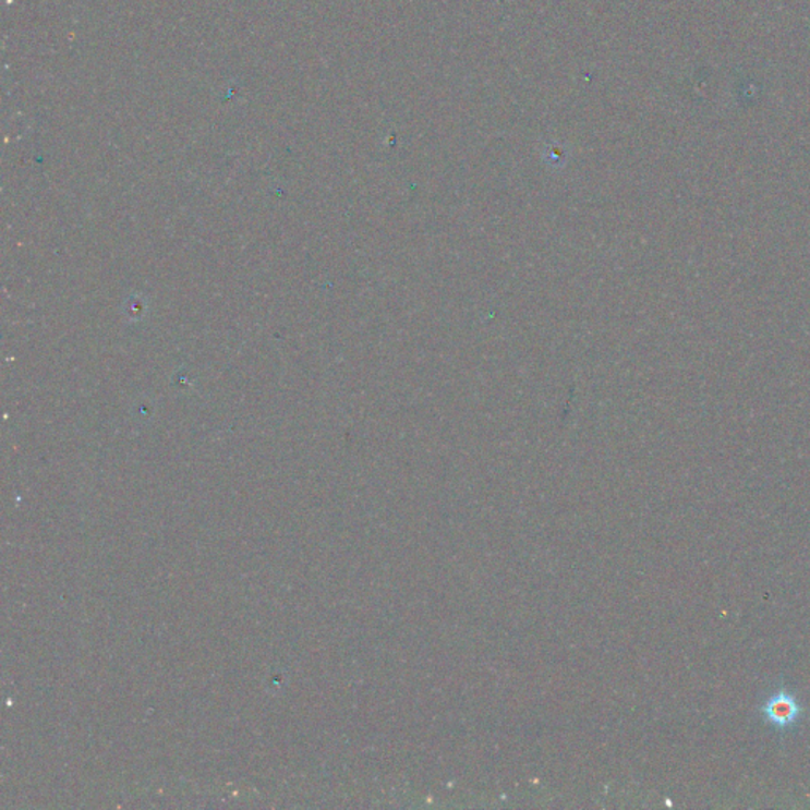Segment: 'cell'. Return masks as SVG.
<instances>
[{
	"label": "cell",
	"mask_w": 810,
	"mask_h": 810,
	"mask_svg": "<svg viewBox=\"0 0 810 810\" xmlns=\"http://www.w3.org/2000/svg\"><path fill=\"white\" fill-rule=\"evenodd\" d=\"M760 713H762L764 722L776 728L777 732H788V729L798 725L806 710L794 692H790L787 687L781 686L773 696L764 700Z\"/></svg>",
	"instance_id": "1"
}]
</instances>
